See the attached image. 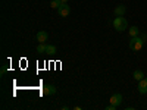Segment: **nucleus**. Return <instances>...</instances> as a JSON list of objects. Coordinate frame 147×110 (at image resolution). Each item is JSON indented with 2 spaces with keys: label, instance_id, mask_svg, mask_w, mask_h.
Here are the masks:
<instances>
[{
  "label": "nucleus",
  "instance_id": "1",
  "mask_svg": "<svg viewBox=\"0 0 147 110\" xmlns=\"http://www.w3.org/2000/svg\"><path fill=\"white\" fill-rule=\"evenodd\" d=\"M113 28H115L118 32H124V31L128 28V21H127V18H124V16H116L115 21H113Z\"/></svg>",
  "mask_w": 147,
  "mask_h": 110
},
{
  "label": "nucleus",
  "instance_id": "2",
  "mask_svg": "<svg viewBox=\"0 0 147 110\" xmlns=\"http://www.w3.org/2000/svg\"><path fill=\"white\" fill-rule=\"evenodd\" d=\"M144 46V40L141 38V37H131V40H129V48L134 52H140L141 48Z\"/></svg>",
  "mask_w": 147,
  "mask_h": 110
},
{
  "label": "nucleus",
  "instance_id": "3",
  "mask_svg": "<svg viewBox=\"0 0 147 110\" xmlns=\"http://www.w3.org/2000/svg\"><path fill=\"white\" fill-rule=\"evenodd\" d=\"M57 12H59V16H62V18H66L69 13H71V7H69V5L68 3H62L59 6V9H57Z\"/></svg>",
  "mask_w": 147,
  "mask_h": 110
},
{
  "label": "nucleus",
  "instance_id": "4",
  "mask_svg": "<svg viewBox=\"0 0 147 110\" xmlns=\"http://www.w3.org/2000/svg\"><path fill=\"white\" fill-rule=\"evenodd\" d=\"M110 104H113V106H121L122 104V100H124V99H122V94H119V93H116V94H113L112 97H110Z\"/></svg>",
  "mask_w": 147,
  "mask_h": 110
},
{
  "label": "nucleus",
  "instance_id": "5",
  "mask_svg": "<svg viewBox=\"0 0 147 110\" xmlns=\"http://www.w3.org/2000/svg\"><path fill=\"white\" fill-rule=\"evenodd\" d=\"M56 87H53V85H44L43 87V94L44 95H55L56 94Z\"/></svg>",
  "mask_w": 147,
  "mask_h": 110
},
{
  "label": "nucleus",
  "instance_id": "6",
  "mask_svg": "<svg viewBox=\"0 0 147 110\" xmlns=\"http://www.w3.org/2000/svg\"><path fill=\"white\" fill-rule=\"evenodd\" d=\"M138 93L147 94V78H143L141 81H138Z\"/></svg>",
  "mask_w": 147,
  "mask_h": 110
},
{
  "label": "nucleus",
  "instance_id": "7",
  "mask_svg": "<svg viewBox=\"0 0 147 110\" xmlns=\"http://www.w3.org/2000/svg\"><path fill=\"white\" fill-rule=\"evenodd\" d=\"M35 40L38 41V43H46V41L49 40V34H47L46 31H40V32H37Z\"/></svg>",
  "mask_w": 147,
  "mask_h": 110
},
{
  "label": "nucleus",
  "instance_id": "8",
  "mask_svg": "<svg viewBox=\"0 0 147 110\" xmlns=\"http://www.w3.org/2000/svg\"><path fill=\"white\" fill-rule=\"evenodd\" d=\"M127 13V6L124 5H118L115 7V16H124Z\"/></svg>",
  "mask_w": 147,
  "mask_h": 110
},
{
  "label": "nucleus",
  "instance_id": "9",
  "mask_svg": "<svg viewBox=\"0 0 147 110\" xmlns=\"http://www.w3.org/2000/svg\"><path fill=\"white\" fill-rule=\"evenodd\" d=\"M132 78L136 79V81H141V79L144 78V73H143V70H134V73H132Z\"/></svg>",
  "mask_w": 147,
  "mask_h": 110
},
{
  "label": "nucleus",
  "instance_id": "10",
  "mask_svg": "<svg viewBox=\"0 0 147 110\" xmlns=\"http://www.w3.org/2000/svg\"><path fill=\"white\" fill-rule=\"evenodd\" d=\"M128 32H129V37H137L140 34V30H138V27H131L128 30Z\"/></svg>",
  "mask_w": 147,
  "mask_h": 110
},
{
  "label": "nucleus",
  "instance_id": "11",
  "mask_svg": "<svg viewBox=\"0 0 147 110\" xmlns=\"http://www.w3.org/2000/svg\"><path fill=\"white\" fill-rule=\"evenodd\" d=\"M37 52L38 53H47V44L46 43H40L38 47H37Z\"/></svg>",
  "mask_w": 147,
  "mask_h": 110
},
{
  "label": "nucleus",
  "instance_id": "12",
  "mask_svg": "<svg viewBox=\"0 0 147 110\" xmlns=\"http://www.w3.org/2000/svg\"><path fill=\"white\" fill-rule=\"evenodd\" d=\"M47 53H49V54H55V53H56V46L47 44Z\"/></svg>",
  "mask_w": 147,
  "mask_h": 110
},
{
  "label": "nucleus",
  "instance_id": "13",
  "mask_svg": "<svg viewBox=\"0 0 147 110\" xmlns=\"http://www.w3.org/2000/svg\"><path fill=\"white\" fill-rule=\"evenodd\" d=\"M60 5H62V3H60L59 0H52V2H50V7L52 9H59Z\"/></svg>",
  "mask_w": 147,
  "mask_h": 110
},
{
  "label": "nucleus",
  "instance_id": "14",
  "mask_svg": "<svg viewBox=\"0 0 147 110\" xmlns=\"http://www.w3.org/2000/svg\"><path fill=\"white\" fill-rule=\"evenodd\" d=\"M7 69H9L7 66H2V70H0V73H2V76H3V75H5V73L7 72Z\"/></svg>",
  "mask_w": 147,
  "mask_h": 110
},
{
  "label": "nucleus",
  "instance_id": "15",
  "mask_svg": "<svg viewBox=\"0 0 147 110\" xmlns=\"http://www.w3.org/2000/svg\"><path fill=\"white\" fill-rule=\"evenodd\" d=\"M105 110H116V106H113V104H109Z\"/></svg>",
  "mask_w": 147,
  "mask_h": 110
},
{
  "label": "nucleus",
  "instance_id": "16",
  "mask_svg": "<svg viewBox=\"0 0 147 110\" xmlns=\"http://www.w3.org/2000/svg\"><path fill=\"white\" fill-rule=\"evenodd\" d=\"M141 38L146 41V40H147V34H141Z\"/></svg>",
  "mask_w": 147,
  "mask_h": 110
},
{
  "label": "nucleus",
  "instance_id": "17",
  "mask_svg": "<svg viewBox=\"0 0 147 110\" xmlns=\"http://www.w3.org/2000/svg\"><path fill=\"white\" fill-rule=\"evenodd\" d=\"M60 3H68V0H59Z\"/></svg>",
  "mask_w": 147,
  "mask_h": 110
}]
</instances>
